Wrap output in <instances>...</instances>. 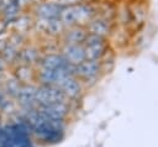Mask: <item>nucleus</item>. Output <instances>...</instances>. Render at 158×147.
Returning a JSON list of instances; mask_svg holds the SVG:
<instances>
[{
    "mask_svg": "<svg viewBox=\"0 0 158 147\" xmlns=\"http://www.w3.org/2000/svg\"><path fill=\"white\" fill-rule=\"evenodd\" d=\"M36 104L40 106H46L51 104H58V103H64L65 95L64 93L53 85H43L41 88H36V94H35Z\"/></svg>",
    "mask_w": 158,
    "mask_h": 147,
    "instance_id": "obj_1",
    "label": "nucleus"
},
{
    "mask_svg": "<svg viewBox=\"0 0 158 147\" xmlns=\"http://www.w3.org/2000/svg\"><path fill=\"white\" fill-rule=\"evenodd\" d=\"M35 27L38 32H44L47 35H57L63 31L64 25L57 19H38L35 22Z\"/></svg>",
    "mask_w": 158,
    "mask_h": 147,
    "instance_id": "obj_2",
    "label": "nucleus"
},
{
    "mask_svg": "<svg viewBox=\"0 0 158 147\" xmlns=\"http://www.w3.org/2000/svg\"><path fill=\"white\" fill-rule=\"evenodd\" d=\"M41 114H43L46 117L51 120H58L62 121V119L67 114V106L64 103H58V104H51L46 106H41L38 110Z\"/></svg>",
    "mask_w": 158,
    "mask_h": 147,
    "instance_id": "obj_3",
    "label": "nucleus"
},
{
    "mask_svg": "<svg viewBox=\"0 0 158 147\" xmlns=\"http://www.w3.org/2000/svg\"><path fill=\"white\" fill-rule=\"evenodd\" d=\"M64 59L68 63L80 64L85 61V52L80 44H68L64 48Z\"/></svg>",
    "mask_w": 158,
    "mask_h": 147,
    "instance_id": "obj_4",
    "label": "nucleus"
},
{
    "mask_svg": "<svg viewBox=\"0 0 158 147\" xmlns=\"http://www.w3.org/2000/svg\"><path fill=\"white\" fill-rule=\"evenodd\" d=\"M35 94H36V88L31 86V85H25L21 86L19 93L16 94L19 103L26 107V109H31L35 104H36V99H35Z\"/></svg>",
    "mask_w": 158,
    "mask_h": 147,
    "instance_id": "obj_5",
    "label": "nucleus"
},
{
    "mask_svg": "<svg viewBox=\"0 0 158 147\" xmlns=\"http://www.w3.org/2000/svg\"><path fill=\"white\" fill-rule=\"evenodd\" d=\"M41 65L44 69L57 70V69L65 68L68 65V62L64 59V57H60L58 54H48L41 59Z\"/></svg>",
    "mask_w": 158,
    "mask_h": 147,
    "instance_id": "obj_6",
    "label": "nucleus"
},
{
    "mask_svg": "<svg viewBox=\"0 0 158 147\" xmlns=\"http://www.w3.org/2000/svg\"><path fill=\"white\" fill-rule=\"evenodd\" d=\"M60 7L51 2L41 4L36 9V14L40 19H57V16H60Z\"/></svg>",
    "mask_w": 158,
    "mask_h": 147,
    "instance_id": "obj_7",
    "label": "nucleus"
},
{
    "mask_svg": "<svg viewBox=\"0 0 158 147\" xmlns=\"http://www.w3.org/2000/svg\"><path fill=\"white\" fill-rule=\"evenodd\" d=\"M38 52L36 48L27 46L20 49L19 56H17V61L20 62V64H25V65H31L36 62H38Z\"/></svg>",
    "mask_w": 158,
    "mask_h": 147,
    "instance_id": "obj_8",
    "label": "nucleus"
},
{
    "mask_svg": "<svg viewBox=\"0 0 158 147\" xmlns=\"http://www.w3.org/2000/svg\"><path fill=\"white\" fill-rule=\"evenodd\" d=\"M77 74H79L83 78H93L98 73V63L95 61H84L80 64L77 65L75 68Z\"/></svg>",
    "mask_w": 158,
    "mask_h": 147,
    "instance_id": "obj_9",
    "label": "nucleus"
},
{
    "mask_svg": "<svg viewBox=\"0 0 158 147\" xmlns=\"http://www.w3.org/2000/svg\"><path fill=\"white\" fill-rule=\"evenodd\" d=\"M59 89L64 93V95H68V96H77L78 93H79V84L78 82L72 78L70 75L65 77L59 84Z\"/></svg>",
    "mask_w": 158,
    "mask_h": 147,
    "instance_id": "obj_10",
    "label": "nucleus"
},
{
    "mask_svg": "<svg viewBox=\"0 0 158 147\" xmlns=\"http://www.w3.org/2000/svg\"><path fill=\"white\" fill-rule=\"evenodd\" d=\"M67 40L69 44H79L86 40V32L80 27H74L67 33Z\"/></svg>",
    "mask_w": 158,
    "mask_h": 147,
    "instance_id": "obj_11",
    "label": "nucleus"
},
{
    "mask_svg": "<svg viewBox=\"0 0 158 147\" xmlns=\"http://www.w3.org/2000/svg\"><path fill=\"white\" fill-rule=\"evenodd\" d=\"M6 65H7V64H6V63L4 62V59L0 57V74L6 69Z\"/></svg>",
    "mask_w": 158,
    "mask_h": 147,
    "instance_id": "obj_12",
    "label": "nucleus"
},
{
    "mask_svg": "<svg viewBox=\"0 0 158 147\" xmlns=\"http://www.w3.org/2000/svg\"><path fill=\"white\" fill-rule=\"evenodd\" d=\"M60 1H63V2H67V4H72V2H77L78 0H60Z\"/></svg>",
    "mask_w": 158,
    "mask_h": 147,
    "instance_id": "obj_13",
    "label": "nucleus"
},
{
    "mask_svg": "<svg viewBox=\"0 0 158 147\" xmlns=\"http://www.w3.org/2000/svg\"><path fill=\"white\" fill-rule=\"evenodd\" d=\"M1 103H4V98H2V95L0 94V104H1Z\"/></svg>",
    "mask_w": 158,
    "mask_h": 147,
    "instance_id": "obj_14",
    "label": "nucleus"
},
{
    "mask_svg": "<svg viewBox=\"0 0 158 147\" xmlns=\"http://www.w3.org/2000/svg\"><path fill=\"white\" fill-rule=\"evenodd\" d=\"M1 4H2V0H0V9H1Z\"/></svg>",
    "mask_w": 158,
    "mask_h": 147,
    "instance_id": "obj_15",
    "label": "nucleus"
}]
</instances>
